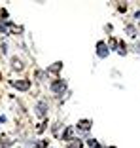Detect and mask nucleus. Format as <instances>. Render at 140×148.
<instances>
[{
    "label": "nucleus",
    "mask_w": 140,
    "mask_h": 148,
    "mask_svg": "<svg viewBox=\"0 0 140 148\" xmlns=\"http://www.w3.org/2000/svg\"><path fill=\"white\" fill-rule=\"evenodd\" d=\"M89 146H91V148H101V144L97 143L95 139H91V140H89Z\"/></svg>",
    "instance_id": "6e6552de"
},
{
    "label": "nucleus",
    "mask_w": 140,
    "mask_h": 148,
    "mask_svg": "<svg viewBox=\"0 0 140 148\" xmlns=\"http://www.w3.org/2000/svg\"><path fill=\"white\" fill-rule=\"evenodd\" d=\"M70 137H72V129H66L65 135H63V139H68V140H70Z\"/></svg>",
    "instance_id": "9d476101"
},
{
    "label": "nucleus",
    "mask_w": 140,
    "mask_h": 148,
    "mask_svg": "<svg viewBox=\"0 0 140 148\" xmlns=\"http://www.w3.org/2000/svg\"><path fill=\"white\" fill-rule=\"evenodd\" d=\"M13 66H15V69H21V61H17V59H13Z\"/></svg>",
    "instance_id": "9b49d317"
},
{
    "label": "nucleus",
    "mask_w": 140,
    "mask_h": 148,
    "mask_svg": "<svg viewBox=\"0 0 140 148\" xmlns=\"http://www.w3.org/2000/svg\"><path fill=\"white\" fill-rule=\"evenodd\" d=\"M89 127H91V122H89V120H83V122H80V123H78V129H83V131H87Z\"/></svg>",
    "instance_id": "20e7f679"
},
{
    "label": "nucleus",
    "mask_w": 140,
    "mask_h": 148,
    "mask_svg": "<svg viewBox=\"0 0 140 148\" xmlns=\"http://www.w3.org/2000/svg\"><path fill=\"white\" fill-rule=\"evenodd\" d=\"M13 86H15V87H19V89H23V91H25V89H29V86H31V84H29V82H13Z\"/></svg>",
    "instance_id": "39448f33"
},
{
    "label": "nucleus",
    "mask_w": 140,
    "mask_h": 148,
    "mask_svg": "<svg viewBox=\"0 0 140 148\" xmlns=\"http://www.w3.org/2000/svg\"><path fill=\"white\" fill-rule=\"evenodd\" d=\"M83 144H82V140H78V139H70V143H68V148H82Z\"/></svg>",
    "instance_id": "7ed1b4c3"
},
{
    "label": "nucleus",
    "mask_w": 140,
    "mask_h": 148,
    "mask_svg": "<svg viewBox=\"0 0 140 148\" xmlns=\"http://www.w3.org/2000/svg\"><path fill=\"white\" fill-rule=\"evenodd\" d=\"M61 70V63H55V65L51 66V72H59Z\"/></svg>",
    "instance_id": "1a4fd4ad"
},
{
    "label": "nucleus",
    "mask_w": 140,
    "mask_h": 148,
    "mask_svg": "<svg viewBox=\"0 0 140 148\" xmlns=\"http://www.w3.org/2000/svg\"><path fill=\"white\" fill-rule=\"evenodd\" d=\"M36 112H38V116H44L46 114V103H40V105L36 106Z\"/></svg>",
    "instance_id": "423d86ee"
},
{
    "label": "nucleus",
    "mask_w": 140,
    "mask_h": 148,
    "mask_svg": "<svg viewBox=\"0 0 140 148\" xmlns=\"http://www.w3.org/2000/svg\"><path fill=\"white\" fill-rule=\"evenodd\" d=\"M13 144V140H10V139H2L0 140V148H10Z\"/></svg>",
    "instance_id": "0eeeda50"
},
{
    "label": "nucleus",
    "mask_w": 140,
    "mask_h": 148,
    "mask_svg": "<svg viewBox=\"0 0 140 148\" xmlns=\"http://www.w3.org/2000/svg\"><path fill=\"white\" fill-rule=\"evenodd\" d=\"M97 53H99V57H106V55H108V49H106V44L104 42L97 44Z\"/></svg>",
    "instance_id": "f03ea898"
},
{
    "label": "nucleus",
    "mask_w": 140,
    "mask_h": 148,
    "mask_svg": "<svg viewBox=\"0 0 140 148\" xmlns=\"http://www.w3.org/2000/svg\"><path fill=\"white\" fill-rule=\"evenodd\" d=\"M65 87H66V82H65V80H61V82H55V84H51V91H55V93H59V91H65Z\"/></svg>",
    "instance_id": "f257e3e1"
}]
</instances>
